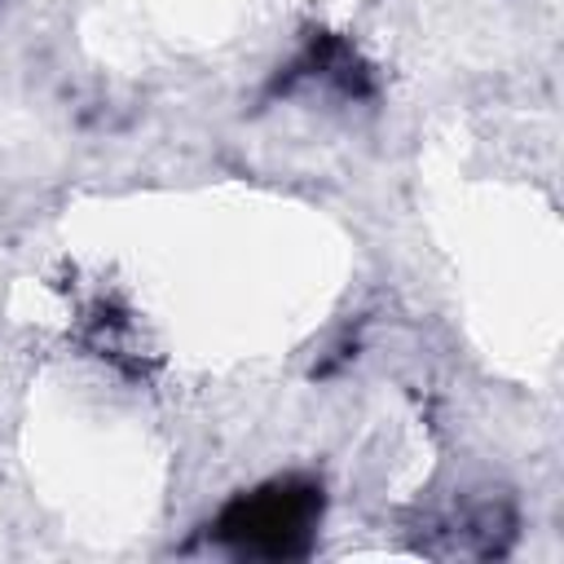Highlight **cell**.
<instances>
[{
    "instance_id": "obj_1",
    "label": "cell",
    "mask_w": 564,
    "mask_h": 564,
    "mask_svg": "<svg viewBox=\"0 0 564 564\" xmlns=\"http://www.w3.org/2000/svg\"><path fill=\"white\" fill-rule=\"evenodd\" d=\"M317 516H322V494L313 485L278 480L238 498L220 516L216 533L242 555H300Z\"/></svg>"
}]
</instances>
